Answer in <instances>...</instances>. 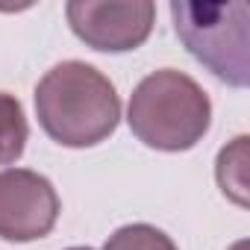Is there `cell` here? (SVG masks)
Returning <instances> with one entry per match:
<instances>
[{"mask_svg": "<svg viewBox=\"0 0 250 250\" xmlns=\"http://www.w3.org/2000/svg\"><path fill=\"white\" fill-rule=\"evenodd\" d=\"M36 115L56 145L94 147L118 130L121 97L94 65L68 59L39 80Z\"/></svg>", "mask_w": 250, "mask_h": 250, "instance_id": "obj_1", "label": "cell"}, {"mask_svg": "<svg viewBox=\"0 0 250 250\" xmlns=\"http://www.w3.org/2000/svg\"><path fill=\"white\" fill-rule=\"evenodd\" d=\"M127 121L133 136L165 153L191 150L212 124L209 94L188 74L162 68L147 74L130 94Z\"/></svg>", "mask_w": 250, "mask_h": 250, "instance_id": "obj_2", "label": "cell"}, {"mask_svg": "<svg viewBox=\"0 0 250 250\" xmlns=\"http://www.w3.org/2000/svg\"><path fill=\"white\" fill-rule=\"evenodd\" d=\"M174 27L186 50L203 62L218 80L229 85H247L250 80V47L247 21L250 6L235 0L227 6L212 3H171Z\"/></svg>", "mask_w": 250, "mask_h": 250, "instance_id": "obj_3", "label": "cell"}, {"mask_svg": "<svg viewBox=\"0 0 250 250\" xmlns=\"http://www.w3.org/2000/svg\"><path fill=\"white\" fill-rule=\"evenodd\" d=\"M65 15L74 36L88 47L124 53L147 42L156 21V6L150 0H109V3L71 0L65 6Z\"/></svg>", "mask_w": 250, "mask_h": 250, "instance_id": "obj_4", "label": "cell"}, {"mask_svg": "<svg viewBox=\"0 0 250 250\" xmlns=\"http://www.w3.org/2000/svg\"><path fill=\"white\" fill-rule=\"evenodd\" d=\"M59 218V194L53 183L30 168L0 171V238L36 241L50 235Z\"/></svg>", "mask_w": 250, "mask_h": 250, "instance_id": "obj_5", "label": "cell"}, {"mask_svg": "<svg viewBox=\"0 0 250 250\" xmlns=\"http://www.w3.org/2000/svg\"><path fill=\"white\" fill-rule=\"evenodd\" d=\"M30 124L18 97L0 91V165H15L24 156Z\"/></svg>", "mask_w": 250, "mask_h": 250, "instance_id": "obj_6", "label": "cell"}, {"mask_svg": "<svg viewBox=\"0 0 250 250\" xmlns=\"http://www.w3.org/2000/svg\"><path fill=\"white\" fill-rule=\"evenodd\" d=\"M103 250H177V244L150 224H127L106 238Z\"/></svg>", "mask_w": 250, "mask_h": 250, "instance_id": "obj_7", "label": "cell"}, {"mask_svg": "<svg viewBox=\"0 0 250 250\" xmlns=\"http://www.w3.org/2000/svg\"><path fill=\"white\" fill-rule=\"evenodd\" d=\"M68 250H91V247H68Z\"/></svg>", "mask_w": 250, "mask_h": 250, "instance_id": "obj_8", "label": "cell"}]
</instances>
